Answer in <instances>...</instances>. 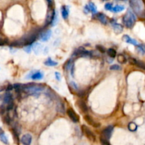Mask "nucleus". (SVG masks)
<instances>
[{"label":"nucleus","mask_w":145,"mask_h":145,"mask_svg":"<svg viewBox=\"0 0 145 145\" xmlns=\"http://www.w3.org/2000/svg\"><path fill=\"white\" fill-rule=\"evenodd\" d=\"M44 90V87L40 85H37L36 83H28L25 85H21V91L26 93L28 95L38 94L42 92Z\"/></svg>","instance_id":"nucleus-1"},{"label":"nucleus","mask_w":145,"mask_h":145,"mask_svg":"<svg viewBox=\"0 0 145 145\" xmlns=\"http://www.w3.org/2000/svg\"><path fill=\"white\" fill-rule=\"evenodd\" d=\"M130 6L133 11L140 17L145 18V11L143 9L142 0H130Z\"/></svg>","instance_id":"nucleus-2"},{"label":"nucleus","mask_w":145,"mask_h":145,"mask_svg":"<svg viewBox=\"0 0 145 145\" xmlns=\"http://www.w3.org/2000/svg\"><path fill=\"white\" fill-rule=\"evenodd\" d=\"M122 22L127 28H132L136 22V16L132 10L128 9L122 18Z\"/></svg>","instance_id":"nucleus-3"},{"label":"nucleus","mask_w":145,"mask_h":145,"mask_svg":"<svg viewBox=\"0 0 145 145\" xmlns=\"http://www.w3.org/2000/svg\"><path fill=\"white\" fill-rule=\"evenodd\" d=\"M73 56L79 57H91L93 56V52L86 51L83 47H80L78 49L75 50V51L73 53Z\"/></svg>","instance_id":"nucleus-4"},{"label":"nucleus","mask_w":145,"mask_h":145,"mask_svg":"<svg viewBox=\"0 0 145 145\" xmlns=\"http://www.w3.org/2000/svg\"><path fill=\"white\" fill-rule=\"evenodd\" d=\"M82 130L83 133L84 134V135L86 136L90 141H91V142H95V141H96V136H95V134H94V132H93L87 126H86V125H82Z\"/></svg>","instance_id":"nucleus-5"},{"label":"nucleus","mask_w":145,"mask_h":145,"mask_svg":"<svg viewBox=\"0 0 145 145\" xmlns=\"http://www.w3.org/2000/svg\"><path fill=\"white\" fill-rule=\"evenodd\" d=\"M113 131V126H111V125L108 126L107 127H106L103 131H102L101 138V139H106V140H108V141L109 139H110V137H111Z\"/></svg>","instance_id":"nucleus-6"},{"label":"nucleus","mask_w":145,"mask_h":145,"mask_svg":"<svg viewBox=\"0 0 145 145\" xmlns=\"http://www.w3.org/2000/svg\"><path fill=\"white\" fill-rule=\"evenodd\" d=\"M52 36V31L50 29H47L46 31H42L39 34V39L42 42H46L50 39Z\"/></svg>","instance_id":"nucleus-7"},{"label":"nucleus","mask_w":145,"mask_h":145,"mask_svg":"<svg viewBox=\"0 0 145 145\" xmlns=\"http://www.w3.org/2000/svg\"><path fill=\"white\" fill-rule=\"evenodd\" d=\"M66 114L69 116L71 120H72L74 122H78L79 121V115H77V114L76 113L75 111L73 110L72 108H69L66 110Z\"/></svg>","instance_id":"nucleus-8"},{"label":"nucleus","mask_w":145,"mask_h":145,"mask_svg":"<svg viewBox=\"0 0 145 145\" xmlns=\"http://www.w3.org/2000/svg\"><path fill=\"white\" fill-rule=\"evenodd\" d=\"M43 76H44V74L41 71H33V72H30V74L28 75L26 78H30L33 80H37L42 79Z\"/></svg>","instance_id":"nucleus-9"},{"label":"nucleus","mask_w":145,"mask_h":145,"mask_svg":"<svg viewBox=\"0 0 145 145\" xmlns=\"http://www.w3.org/2000/svg\"><path fill=\"white\" fill-rule=\"evenodd\" d=\"M84 120L88 124H89L90 125L94 127L97 128V127H100V124L98 123V122H96V121L94 120V119H93L90 115H88V114H86V115H85Z\"/></svg>","instance_id":"nucleus-10"},{"label":"nucleus","mask_w":145,"mask_h":145,"mask_svg":"<svg viewBox=\"0 0 145 145\" xmlns=\"http://www.w3.org/2000/svg\"><path fill=\"white\" fill-rule=\"evenodd\" d=\"M129 61H130L131 64L137 65L138 68L145 70V63L141 61H138V60H137V59H133V58H130V59H129Z\"/></svg>","instance_id":"nucleus-11"},{"label":"nucleus","mask_w":145,"mask_h":145,"mask_svg":"<svg viewBox=\"0 0 145 145\" xmlns=\"http://www.w3.org/2000/svg\"><path fill=\"white\" fill-rule=\"evenodd\" d=\"M21 141L24 145H30L32 142V137L30 134H26L22 136Z\"/></svg>","instance_id":"nucleus-12"},{"label":"nucleus","mask_w":145,"mask_h":145,"mask_svg":"<svg viewBox=\"0 0 145 145\" xmlns=\"http://www.w3.org/2000/svg\"><path fill=\"white\" fill-rule=\"evenodd\" d=\"M3 102L4 104L5 105H8L11 102H13V96L12 95V93H10L9 92H6L4 95H3Z\"/></svg>","instance_id":"nucleus-13"},{"label":"nucleus","mask_w":145,"mask_h":145,"mask_svg":"<svg viewBox=\"0 0 145 145\" xmlns=\"http://www.w3.org/2000/svg\"><path fill=\"white\" fill-rule=\"evenodd\" d=\"M76 104L79 106V109L81 110V111L82 112H84V113L88 112V109L87 105H86V102L84 101H83V100H78L77 102H76Z\"/></svg>","instance_id":"nucleus-14"},{"label":"nucleus","mask_w":145,"mask_h":145,"mask_svg":"<svg viewBox=\"0 0 145 145\" xmlns=\"http://www.w3.org/2000/svg\"><path fill=\"white\" fill-rule=\"evenodd\" d=\"M96 19L99 21L101 24H103V25H106L108 23V19L106 17V16L103 14V13H98L97 14Z\"/></svg>","instance_id":"nucleus-15"},{"label":"nucleus","mask_w":145,"mask_h":145,"mask_svg":"<svg viewBox=\"0 0 145 145\" xmlns=\"http://www.w3.org/2000/svg\"><path fill=\"white\" fill-rule=\"evenodd\" d=\"M31 46H32V49L33 50V51L36 55H38V54H40V53L42 52V46L41 44H40L38 43H36L33 44Z\"/></svg>","instance_id":"nucleus-16"},{"label":"nucleus","mask_w":145,"mask_h":145,"mask_svg":"<svg viewBox=\"0 0 145 145\" xmlns=\"http://www.w3.org/2000/svg\"><path fill=\"white\" fill-rule=\"evenodd\" d=\"M122 39L124 41H125L126 43H130V44H132L134 46H137L138 45V43L136 40L133 39L132 38L129 36L128 35H124L123 37H122Z\"/></svg>","instance_id":"nucleus-17"},{"label":"nucleus","mask_w":145,"mask_h":145,"mask_svg":"<svg viewBox=\"0 0 145 145\" xmlns=\"http://www.w3.org/2000/svg\"><path fill=\"white\" fill-rule=\"evenodd\" d=\"M111 24L113 25V28L116 34H120L121 32L123 31V26L121 24H119L115 22H113Z\"/></svg>","instance_id":"nucleus-18"},{"label":"nucleus","mask_w":145,"mask_h":145,"mask_svg":"<svg viewBox=\"0 0 145 145\" xmlns=\"http://www.w3.org/2000/svg\"><path fill=\"white\" fill-rule=\"evenodd\" d=\"M61 13H62V18L64 20H66L68 18V16H69V9H68V7L67 6H63L61 8Z\"/></svg>","instance_id":"nucleus-19"},{"label":"nucleus","mask_w":145,"mask_h":145,"mask_svg":"<svg viewBox=\"0 0 145 145\" xmlns=\"http://www.w3.org/2000/svg\"><path fill=\"white\" fill-rule=\"evenodd\" d=\"M88 9L90 10V12H91L93 14H96L97 13V7L94 4L93 2H89V3L88 4Z\"/></svg>","instance_id":"nucleus-20"},{"label":"nucleus","mask_w":145,"mask_h":145,"mask_svg":"<svg viewBox=\"0 0 145 145\" xmlns=\"http://www.w3.org/2000/svg\"><path fill=\"white\" fill-rule=\"evenodd\" d=\"M44 64L47 66H55V65H57L58 64V62L54 61L53 60H52L50 58H49L46 60L45 63H44Z\"/></svg>","instance_id":"nucleus-21"},{"label":"nucleus","mask_w":145,"mask_h":145,"mask_svg":"<svg viewBox=\"0 0 145 145\" xmlns=\"http://www.w3.org/2000/svg\"><path fill=\"white\" fill-rule=\"evenodd\" d=\"M125 9V6H122V5H116L114 7H113L111 12L115 13H118V12H121L122 11H123Z\"/></svg>","instance_id":"nucleus-22"},{"label":"nucleus","mask_w":145,"mask_h":145,"mask_svg":"<svg viewBox=\"0 0 145 145\" xmlns=\"http://www.w3.org/2000/svg\"><path fill=\"white\" fill-rule=\"evenodd\" d=\"M107 53H108V56H110V58H115L116 55H117V53L115 51V49H109L107 50Z\"/></svg>","instance_id":"nucleus-23"},{"label":"nucleus","mask_w":145,"mask_h":145,"mask_svg":"<svg viewBox=\"0 0 145 145\" xmlns=\"http://www.w3.org/2000/svg\"><path fill=\"white\" fill-rule=\"evenodd\" d=\"M128 129L131 132H135L137 130V125L135 122H130L128 124Z\"/></svg>","instance_id":"nucleus-24"},{"label":"nucleus","mask_w":145,"mask_h":145,"mask_svg":"<svg viewBox=\"0 0 145 145\" xmlns=\"http://www.w3.org/2000/svg\"><path fill=\"white\" fill-rule=\"evenodd\" d=\"M0 140L2 141V142L4 143L5 144H8V139H7V137H6V136L5 135V134L4 132H2L0 134Z\"/></svg>","instance_id":"nucleus-25"},{"label":"nucleus","mask_w":145,"mask_h":145,"mask_svg":"<svg viewBox=\"0 0 145 145\" xmlns=\"http://www.w3.org/2000/svg\"><path fill=\"white\" fill-rule=\"evenodd\" d=\"M117 59H118V61L119 63H126V61H127L126 58L122 54H119L118 57H117Z\"/></svg>","instance_id":"nucleus-26"},{"label":"nucleus","mask_w":145,"mask_h":145,"mask_svg":"<svg viewBox=\"0 0 145 145\" xmlns=\"http://www.w3.org/2000/svg\"><path fill=\"white\" fill-rule=\"evenodd\" d=\"M58 14H57V12H55L54 16H53V19H52V21L51 22L52 26H55V25L58 24Z\"/></svg>","instance_id":"nucleus-27"},{"label":"nucleus","mask_w":145,"mask_h":145,"mask_svg":"<svg viewBox=\"0 0 145 145\" xmlns=\"http://www.w3.org/2000/svg\"><path fill=\"white\" fill-rule=\"evenodd\" d=\"M137 49L139 50L140 52H142V53H145V45L144 44H139L137 45Z\"/></svg>","instance_id":"nucleus-28"},{"label":"nucleus","mask_w":145,"mask_h":145,"mask_svg":"<svg viewBox=\"0 0 145 145\" xmlns=\"http://www.w3.org/2000/svg\"><path fill=\"white\" fill-rule=\"evenodd\" d=\"M110 69L112 71H120L121 69V67L118 65H113L110 67Z\"/></svg>","instance_id":"nucleus-29"},{"label":"nucleus","mask_w":145,"mask_h":145,"mask_svg":"<svg viewBox=\"0 0 145 145\" xmlns=\"http://www.w3.org/2000/svg\"><path fill=\"white\" fill-rule=\"evenodd\" d=\"M96 49L98 51H99L101 53H105L106 51V49L103 46H101V45H98L96 46Z\"/></svg>","instance_id":"nucleus-30"},{"label":"nucleus","mask_w":145,"mask_h":145,"mask_svg":"<svg viewBox=\"0 0 145 145\" xmlns=\"http://www.w3.org/2000/svg\"><path fill=\"white\" fill-rule=\"evenodd\" d=\"M113 4L111 3H107L105 4V9L108 11H111L113 9Z\"/></svg>","instance_id":"nucleus-31"},{"label":"nucleus","mask_w":145,"mask_h":145,"mask_svg":"<svg viewBox=\"0 0 145 145\" xmlns=\"http://www.w3.org/2000/svg\"><path fill=\"white\" fill-rule=\"evenodd\" d=\"M4 122H5L7 124H10V123L12 122V119H11V117H9V115H8V114L6 115V117H4Z\"/></svg>","instance_id":"nucleus-32"},{"label":"nucleus","mask_w":145,"mask_h":145,"mask_svg":"<svg viewBox=\"0 0 145 145\" xmlns=\"http://www.w3.org/2000/svg\"><path fill=\"white\" fill-rule=\"evenodd\" d=\"M6 108L4 105H1V106H0V114H4V113H5V111H6Z\"/></svg>","instance_id":"nucleus-33"},{"label":"nucleus","mask_w":145,"mask_h":145,"mask_svg":"<svg viewBox=\"0 0 145 145\" xmlns=\"http://www.w3.org/2000/svg\"><path fill=\"white\" fill-rule=\"evenodd\" d=\"M6 43H7V40H6V38H4L0 36V46L4 45V44H6Z\"/></svg>","instance_id":"nucleus-34"},{"label":"nucleus","mask_w":145,"mask_h":145,"mask_svg":"<svg viewBox=\"0 0 145 145\" xmlns=\"http://www.w3.org/2000/svg\"><path fill=\"white\" fill-rule=\"evenodd\" d=\"M100 140H101V144L102 145H110L108 140L101 139V138H100Z\"/></svg>","instance_id":"nucleus-35"},{"label":"nucleus","mask_w":145,"mask_h":145,"mask_svg":"<svg viewBox=\"0 0 145 145\" xmlns=\"http://www.w3.org/2000/svg\"><path fill=\"white\" fill-rule=\"evenodd\" d=\"M31 49H32V46H26L24 48V51L25 52L28 53H30V51H31Z\"/></svg>","instance_id":"nucleus-36"},{"label":"nucleus","mask_w":145,"mask_h":145,"mask_svg":"<svg viewBox=\"0 0 145 145\" xmlns=\"http://www.w3.org/2000/svg\"><path fill=\"white\" fill-rule=\"evenodd\" d=\"M54 75H55V78H56L57 80H59V81L61 80V75L59 72H55L54 73Z\"/></svg>","instance_id":"nucleus-37"},{"label":"nucleus","mask_w":145,"mask_h":145,"mask_svg":"<svg viewBox=\"0 0 145 145\" xmlns=\"http://www.w3.org/2000/svg\"><path fill=\"white\" fill-rule=\"evenodd\" d=\"M70 84H71V85H72V87L73 88H74V89L76 90H78L79 89V87H78V85H76V83H74V82H71L70 83Z\"/></svg>","instance_id":"nucleus-38"},{"label":"nucleus","mask_w":145,"mask_h":145,"mask_svg":"<svg viewBox=\"0 0 145 145\" xmlns=\"http://www.w3.org/2000/svg\"><path fill=\"white\" fill-rule=\"evenodd\" d=\"M48 1V6L50 7V9L52 8L53 6V0H47Z\"/></svg>","instance_id":"nucleus-39"},{"label":"nucleus","mask_w":145,"mask_h":145,"mask_svg":"<svg viewBox=\"0 0 145 145\" xmlns=\"http://www.w3.org/2000/svg\"><path fill=\"white\" fill-rule=\"evenodd\" d=\"M13 88H14V86L13 85H8V86H7V88H6V90L7 91H9V90H12L13 89Z\"/></svg>","instance_id":"nucleus-40"},{"label":"nucleus","mask_w":145,"mask_h":145,"mask_svg":"<svg viewBox=\"0 0 145 145\" xmlns=\"http://www.w3.org/2000/svg\"><path fill=\"white\" fill-rule=\"evenodd\" d=\"M84 11H85V12L86 13V14H88V13L90 12V10H89V9H88V5H86V6H85Z\"/></svg>","instance_id":"nucleus-41"},{"label":"nucleus","mask_w":145,"mask_h":145,"mask_svg":"<svg viewBox=\"0 0 145 145\" xmlns=\"http://www.w3.org/2000/svg\"><path fill=\"white\" fill-rule=\"evenodd\" d=\"M118 1H123V2H126L127 0H118Z\"/></svg>","instance_id":"nucleus-42"},{"label":"nucleus","mask_w":145,"mask_h":145,"mask_svg":"<svg viewBox=\"0 0 145 145\" xmlns=\"http://www.w3.org/2000/svg\"><path fill=\"white\" fill-rule=\"evenodd\" d=\"M103 1H106V0H103Z\"/></svg>","instance_id":"nucleus-43"}]
</instances>
